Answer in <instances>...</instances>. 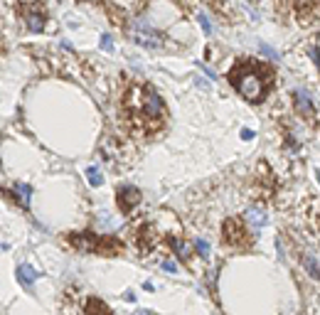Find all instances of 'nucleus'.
I'll return each instance as SVG.
<instances>
[{"instance_id":"nucleus-10","label":"nucleus","mask_w":320,"mask_h":315,"mask_svg":"<svg viewBox=\"0 0 320 315\" xmlns=\"http://www.w3.org/2000/svg\"><path fill=\"white\" fill-rule=\"evenodd\" d=\"M170 246H173V251H175L182 261H187V263L192 261V249H190V246L180 239V236H173V239H170Z\"/></svg>"},{"instance_id":"nucleus-19","label":"nucleus","mask_w":320,"mask_h":315,"mask_svg":"<svg viewBox=\"0 0 320 315\" xmlns=\"http://www.w3.org/2000/svg\"><path fill=\"white\" fill-rule=\"evenodd\" d=\"M163 268H165L168 273H175V271H178V263H175L173 259H165V261H163Z\"/></svg>"},{"instance_id":"nucleus-12","label":"nucleus","mask_w":320,"mask_h":315,"mask_svg":"<svg viewBox=\"0 0 320 315\" xmlns=\"http://www.w3.org/2000/svg\"><path fill=\"white\" fill-rule=\"evenodd\" d=\"M15 194H18V202H22V207H27L30 197H32V187L25 182H15Z\"/></svg>"},{"instance_id":"nucleus-20","label":"nucleus","mask_w":320,"mask_h":315,"mask_svg":"<svg viewBox=\"0 0 320 315\" xmlns=\"http://www.w3.org/2000/svg\"><path fill=\"white\" fill-rule=\"evenodd\" d=\"M261 52H264V54H266L268 59H278V54H276V52H273V50H271L268 45H264V42H261Z\"/></svg>"},{"instance_id":"nucleus-3","label":"nucleus","mask_w":320,"mask_h":315,"mask_svg":"<svg viewBox=\"0 0 320 315\" xmlns=\"http://www.w3.org/2000/svg\"><path fill=\"white\" fill-rule=\"evenodd\" d=\"M224 236H227V244L239 246V249L247 246V244L251 242L244 222H239V219H227V224H224Z\"/></svg>"},{"instance_id":"nucleus-14","label":"nucleus","mask_w":320,"mask_h":315,"mask_svg":"<svg viewBox=\"0 0 320 315\" xmlns=\"http://www.w3.org/2000/svg\"><path fill=\"white\" fill-rule=\"evenodd\" d=\"M87 177H89V185H91V187H99V185L104 182V177H101L99 168H94V165H91V168L87 170Z\"/></svg>"},{"instance_id":"nucleus-1","label":"nucleus","mask_w":320,"mask_h":315,"mask_svg":"<svg viewBox=\"0 0 320 315\" xmlns=\"http://www.w3.org/2000/svg\"><path fill=\"white\" fill-rule=\"evenodd\" d=\"M229 82L231 87L242 94V99L256 104L266 96L268 91V84H271V71L251 59H244V62H239L231 74H229Z\"/></svg>"},{"instance_id":"nucleus-15","label":"nucleus","mask_w":320,"mask_h":315,"mask_svg":"<svg viewBox=\"0 0 320 315\" xmlns=\"http://www.w3.org/2000/svg\"><path fill=\"white\" fill-rule=\"evenodd\" d=\"M195 249L199 251V256H210V244L202 239V236H197L195 239Z\"/></svg>"},{"instance_id":"nucleus-16","label":"nucleus","mask_w":320,"mask_h":315,"mask_svg":"<svg viewBox=\"0 0 320 315\" xmlns=\"http://www.w3.org/2000/svg\"><path fill=\"white\" fill-rule=\"evenodd\" d=\"M197 20H199V25H202L205 35H212V22H210V18L205 13H197Z\"/></svg>"},{"instance_id":"nucleus-24","label":"nucleus","mask_w":320,"mask_h":315,"mask_svg":"<svg viewBox=\"0 0 320 315\" xmlns=\"http://www.w3.org/2000/svg\"><path fill=\"white\" fill-rule=\"evenodd\" d=\"M197 84H199V87H202V89H205V91H207V89H210V84H207V82H205V79H199V76H197Z\"/></svg>"},{"instance_id":"nucleus-5","label":"nucleus","mask_w":320,"mask_h":315,"mask_svg":"<svg viewBox=\"0 0 320 315\" xmlns=\"http://www.w3.org/2000/svg\"><path fill=\"white\" fill-rule=\"evenodd\" d=\"M138 202H141V192H138V187H133V185H124L121 190H118V207H121L126 214H131L133 207H138Z\"/></svg>"},{"instance_id":"nucleus-21","label":"nucleus","mask_w":320,"mask_h":315,"mask_svg":"<svg viewBox=\"0 0 320 315\" xmlns=\"http://www.w3.org/2000/svg\"><path fill=\"white\" fill-rule=\"evenodd\" d=\"M199 69H202V71H205V74H207L210 79H214V71H212L210 67H205V64H199Z\"/></svg>"},{"instance_id":"nucleus-2","label":"nucleus","mask_w":320,"mask_h":315,"mask_svg":"<svg viewBox=\"0 0 320 315\" xmlns=\"http://www.w3.org/2000/svg\"><path fill=\"white\" fill-rule=\"evenodd\" d=\"M128 32H131V37H133V42H138V45H143V47H148V50L163 47V37H160V32H158L153 25H148L145 20H141V18H133V20L128 22Z\"/></svg>"},{"instance_id":"nucleus-23","label":"nucleus","mask_w":320,"mask_h":315,"mask_svg":"<svg viewBox=\"0 0 320 315\" xmlns=\"http://www.w3.org/2000/svg\"><path fill=\"white\" fill-rule=\"evenodd\" d=\"M124 298H126V300H128V303H136V296H133V293H131V291H126V293H124Z\"/></svg>"},{"instance_id":"nucleus-13","label":"nucleus","mask_w":320,"mask_h":315,"mask_svg":"<svg viewBox=\"0 0 320 315\" xmlns=\"http://www.w3.org/2000/svg\"><path fill=\"white\" fill-rule=\"evenodd\" d=\"M84 315H111V313L101 300H89L87 308H84Z\"/></svg>"},{"instance_id":"nucleus-8","label":"nucleus","mask_w":320,"mask_h":315,"mask_svg":"<svg viewBox=\"0 0 320 315\" xmlns=\"http://www.w3.org/2000/svg\"><path fill=\"white\" fill-rule=\"evenodd\" d=\"M301 263H303V268L313 276V279H318V281H320V259H318L313 251L301 249Z\"/></svg>"},{"instance_id":"nucleus-4","label":"nucleus","mask_w":320,"mask_h":315,"mask_svg":"<svg viewBox=\"0 0 320 315\" xmlns=\"http://www.w3.org/2000/svg\"><path fill=\"white\" fill-rule=\"evenodd\" d=\"M293 108H296V113H298L301 118H305L308 123H315L318 113H315V104H313V99H310L308 91L293 89Z\"/></svg>"},{"instance_id":"nucleus-22","label":"nucleus","mask_w":320,"mask_h":315,"mask_svg":"<svg viewBox=\"0 0 320 315\" xmlns=\"http://www.w3.org/2000/svg\"><path fill=\"white\" fill-rule=\"evenodd\" d=\"M242 138H244V140H251V138H254V133H251L249 128H244V131H242Z\"/></svg>"},{"instance_id":"nucleus-9","label":"nucleus","mask_w":320,"mask_h":315,"mask_svg":"<svg viewBox=\"0 0 320 315\" xmlns=\"http://www.w3.org/2000/svg\"><path fill=\"white\" fill-rule=\"evenodd\" d=\"M247 222H249L251 229L259 234V229L266 224V214H264V210H261V207H249V210H247Z\"/></svg>"},{"instance_id":"nucleus-25","label":"nucleus","mask_w":320,"mask_h":315,"mask_svg":"<svg viewBox=\"0 0 320 315\" xmlns=\"http://www.w3.org/2000/svg\"><path fill=\"white\" fill-rule=\"evenodd\" d=\"M133 315H148V313H145V310H136Z\"/></svg>"},{"instance_id":"nucleus-18","label":"nucleus","mask_w":320,"mask_h":315,"mask_svg":"<svg viewBox=\"0 0 320 315\" xmlns=\"http://www.w3.org/2000/svg\"><path fill=\"white\" fill-rule=\"evenodd\" d=\"M101 50L113 52V42H111V37H108V35H104V37H101Z\"/></svg>"},{"instance_id":"nucleus-17","label":"nucleus","mask_w":320,"mask_h":315,"mask_svg":"<svg viewBox=\"0 0 320 315\" xmlns=\"http://www.w3.org/2000/svg\"><path fill=\"white\" fill-rule=\"evenodd\" d=\"M113 5H118L121 10H131V8H136L138 5V0H111Z\"/></svg>"},{"instance_id":"nucleus-11","label":"nucleus","mask_w":320,"mask_h":315,"mask_svg":"<svg viewBox=\"0 0 320 315\" xmlns=\"http://www.w3.org/2000/svg\"><path fill=\"white\" fill-rule=\"evenodd\" d=\"M18 279H20L25 286H32L35 279H37V271H35L30 263H20V266H18Z\"/></svg>"},{"instance_id":"nucleus-7","label":"nucleus","mask_w":320,"mask_h":315,"mask_svg":"<svg viewBox=\"0 0 320 315\" xmlns=\"http://www.w3.org/2000/svg\"><path fill=\"white\" fill-rule=\"evenodd\" d=\"M22 20H25V27L32 30V32H39V30H45V13L30 5V8H22Z\"/></svg>"},{"instance_id":"nucleus-6","label":"nucleus","mask_w":320,"mask_h":315,"mask_svg":"<svg viewBox=\"0 0 320 315\" xmlns=\"http://www.w3.org/2000/svg\"><path fill=\"white\" fill-rule=\"evenodd\" d=\"M286 5L301 18V22H308L315 18V8L320 5L318 0H286Z\"/></svg>"},{"instance_id":"nucleus-26","label":"nucleus","mask_w":320,"mask_h":315,"mask_svg":"<svg viewBox=\"0 0 320 315\" xmlns=\"http://www.w3.org/2000/svg\"><path fill=\"white\" fill-rule=\"evenodd\" d=\"M315 177H318V182H320V170H315Z\"/></svg>"}]
</instances>
